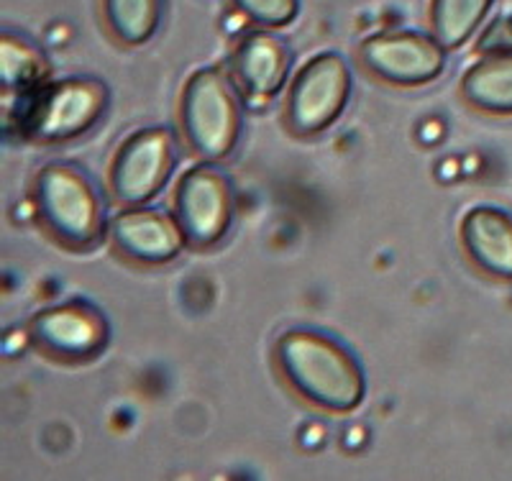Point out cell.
Segmentation results:
<instances>
[{
  "mask_svg": "<svg viewBox=\"0 0 512 481\" xmlns=\"http://www.w3.org/2000/svg\"><path fill=\"white\" fill-rule=\"evenodd\" d=\"M274 366L300 402L326 415H351L367 400V371L341 338L295 325L274 341Z\"/></svg>",
  "mask_w": 512,
  "mask_h": 481,
  "instance_id": "cell-1",
  "label": "cell"
},
{
  "mask_svg": "<svg viewBox=\"0 0 512 481\" xmlns=\"http://www.w3.org/2000/svg\"><path fill=\"white\" fill-rule=\"evenodd\" d=\"M31 203L39 226L67 251H93L108 238L111 215L93 174L77 162H47L34 174Z\"/></svg>",
  "mask_w": 512,
  "mask_h": 481,
  "instance_id": "cell-2",
  "label": "cell"
},
{
  "mask_svg": "<svg viewBox=\"0 0 512 481\" xmlns=\"http://www.w3.org/2000/svg\"><path fill=\"white\" fill-rule=\"evenodd\" d=\"M113 105L108 82L95 75H72L49 80L24 103L13 105L3 116H13L16 131L26 141L59 146L82 139L100 126Z\"/></svg>",
  "mask_w": 512,
  "mask_h": 481,
  "instance_id": "cell-3",
  "label": "cell"
},
{
  "mask_svg": "<svg viewBox=\"0 0 512 481\" xmlns=\"http://www.w3.org/2000/svg\"><path fill=\"white\" fill-rule=\"evenodd\" d=\"M241 90L231 72L216 64L200 67L185 80L177 100V126L190 154L208 162H226L244 134Z\"/></svg>",
  "mask_w": 512,
  "mask_h": 481,
  "instance_id": "cell-4",
  "label": "cell"
},
{
  "mask_svg": "<svg viewBox=\"0 0 512 481\" xmlns=\"http://www.w3.org/2000/svg\"><path fill=\"white\" fill-rule=\"evenodd\" d=\"M354 95V70L344 54L320 52L292 75L282 121L297 139H315L336 126Z\"/></svg>",
  "mask_w": 512,
  "mask_h": 481,
  "instance_id": "cell-5",
  "label": "cell"
},
{
  "mask_svg": "<svg viewBox=\"0 0 512 481\" xmlns=\"http://www.w3.org/2000/svg\"><path fill=\"white\" fill-rule=\"evenodd\" d=\"M172 213L195 251L218 246L236 221V187L221 162L200 159L177 177Z\"/></svg>",
  "mask_w": 512,
  "mask_h": 481,
  "instance_id": "cell-6",
  "label": "cell"
},
{
  "mask_svg": "<svg viewBox=\"0 0 512 481\" xmlns=\"http://www.w3.org/2000/svg\"><path fill=\"white\" fill-rule=\"evenodd\" d=\"M169 126H144L118 144L108 167V190L118 205L159 198L180 164V141Z\"/></svg>",
  "mask_w": 512,
  "mask_h": 481,
  "instance_id": "cell-7",
  "label": "cell"
},
{
  "mask_svg": "<svg viewBox=\"0 0 512 481\" xmlns=\"http://www.w3.org/2000/svg\"><path fill=\"white\" fill-rule=\"evenodd\" d=\"M29 341L57 364H90L111 346L113 325L95 302L72 297L31 315Z\"/></svg>",
  "mask_w": 512,
  "mask_h": 481,
  "instance_id": "cell-8",
  "label": "cell"
},
{
  "mask_svg": "<svg viewBox=\"0 0 512 481\" xmlns=\"http://www.w3.org/2000/svg\"><path fill=\"white\" fill-rule=\"evenodd\" d=\"M359 64L367 75L400 90L436 82L448 67V49L433 34L415 29H387L361 41Z\"/></svg>",
  "mask_w": 512,
  "mask_h": 481,
  "instance_id": "cell-9",
  "label": "cell"
},
{
  "mask_svg": "<svg viewBox=\"0 0 512 481\" xmlns=\"http://www.w3.org/2000/svg\"><path fill=\"white\" fill-rule=\"evenodd\" d=\"M108 241L113 251L136 267H167L190 249L175 213L154 205H123L111 215Z\"/></svg>",
  "mask_w": 512,
  "mask_h": 481,
  "instance_id": "cell-10",
  "label": "cell"
},
{
  "mask_svg": "<svg viewBox=\"0 0 512 481\" xmlns=\"http://www.w3.org/2000/svg\"><path fill=\"white\" fill-rule=\"evenodd\" d=\"M292 49L274 29L251 26L236 39L228 72L251 105L272 103L292 77Z\"/></svg>",
  "mask_w": 512,
  "mask_h": 481,
  "instance_id": "cell-11",
  "label": "cell"
},
{
  "mask_svg": "<svg viewBox=\"0 0 512 481\" xmlns=\"http://www.w3.org/2000/svg\"><path fill=\"white\" fill-rule=\"evenodd\" d=\"M459 244L482 277L512 282V215L497 205H474L461 215Z\"/></svg>",
  "mask_w": 512,
  "mask_h": 481,
  "instance_id": "cell-12",
  "label": "cell"
},
{
  "mask_svg": "<svg viewBox=\"0 0 512 481\" xmlns=\"http://www.w3.org/2000/svg\"><path fill=\"white\" fill-rule=\"evenodd\" d=\"M52 80V62L39 41L21 31L3 29L0 34V85L3 103L11 100V108L41 90Z\"/></svg>",
  "mask_w": 512,
  "mask_h": 481,
  "instance_id": "cell-13",
  "label": "cell"
},
{
  "mask_svg": "<svg viewBox=\"0 0 512 481\" xmlns=\"http://www.w3.org/2000/svg\"><path fill=\"white\" fill-rule=\"evenodd\" d=\"M459 95L484 116H512V52H495L474 62L461 75Z\"/></svg>",
  "mask_w": 512,
  "mask_h": 481,
  "instance_id": "cell-14",
  "label": "cell"
},
{
  "mask_svg": "<svg viewBox=\"0 0 512 481\" xmlns=\"http://www.w3.org/2000/svg\"><path fill=\"white\" fill-rule=\"evenodd\" d=\"M100 18L116 44L139 49L162 29L164 0H100Z\"/></svg>",
  "mask_w": 512,
  "mask_h": 481,
  "instance_id": "cell-15",
  "label": "cell"
},
{
  "mask_svg": "<svg viewBox=\"0 0 512 481\" xmlns=\"http://www.w3.org/2000/svg\"><path fill=\"white\" fill-rule=\"evenodd\" d=\"M495 0H431L428 26L448 52H456L482 29Z\"/></svg>",
  "mask_w": 512,
  "mask_h": 481,
  "instance_id": "cell-16",
  "label": "cell"
},
{
  "mask_svg": "<svg viewBox=\"0 0 512 481\" xmlns=\"http://www.w3.org/2000/svg\"><path fill=\"white\" fill-rule=\"evenodd\" d=\"M231 6L251 26L274 31L287 29L300 16V0H231Z\"/></svg>",
  "mask_w": 512,
  "mask_h": 481,
  "instance_id": "cell-17",
  "label": "cell"
}]
</instances>
